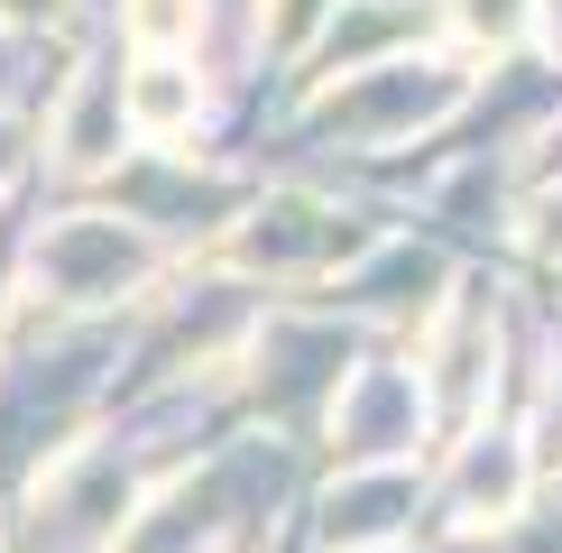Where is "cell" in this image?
Masks as SVG:
<instances>
[{
	"mask_svg": "<svg viewBox=\"0 0 562 553\" xmlns=\"http://www.w3.org/2000/svg\"><path fill=\"white\" fill-rule=\"evenodd\" d=\"M121 29L138 56H184L203 37V0H121Z\"/></svg>",
	"mask_w": 562,
	"mask_h": 553,
	"instance_id": "277c9868",
	"label": "cell"
},
{
	"mask_svg": "<svg viewBox=\"0 0 562 553\" xmlns=\"http://www.w3.org/2000/svg\"><path fill=\"white\" fill-rule=\"evenodd\" d=\"M323 29H333V0H259V37L277 56H304Z\"/></svg>",
	"mask_w": 562,
	"mask_h": 553,
	"instance_id": "5b68a950",
	"label": "cell"
},
{
	"mask_svg": "<svg viewBox=\"0 0 562 553\" xmlns=\"http://www.w3.org/2000/svg\"><path fill=\"white\" fill-rule=\"evenodd\" d=\"M194 102H203V83L184 75V56H138L121 75V121H130V138H148V148H167V138L194 129Z\"/></svg>",
	"mask_w": 562,
	"mask_h": 553,
	"instance_id": "7a4b0ae2",
	"label": "cell"
},
{
	"mask_svg": "<svg viewBox=\"0 0 562 553\" xmlns=\"http://www.w3.org/2000/svg\"><path fill=\"white\" fill-rule=\"evenodd\" d=\"M0 19L10 29H46V19H65V0H0Z\"/></svg>",
	"mask_w": 562,
	"mask_h": 553,
	"instance_id": "8992f818",
	"label": "cell"
},
{
	"mask_svg": "<svg viewBox=\"0 0 562 553\" xmlns=\"http://www.w3.org/2000/svg\"><path fill=\"white\" fill-rule=\"evenodd\" d=\"M121 83H75V92H65V121H56V148H65V167H102V157L111 148H121Z\"/></svg>",
	"mask_w": 562,
	"mask_h": 553,
	"instance_id": "3957f363",
	"label": "cell"
},
{
	"mask_svg": "<svg viewBox=\"0 0 562 553\" xmlns=\"http://www.w3.org/2000/svg\"><path fill=\"white\" fill-rule=\"evenodd\" d=\"M138 268H148V249H138L121 222H102V213L46 230V249H37V276H46L56 295H75V305H92V295H121Z\"/></svg>",
	"mask_w": 562,
	"mask_h": 553,
	"instance_id": "6da1fadb",
	"label": "cell"
}]
</instances>
